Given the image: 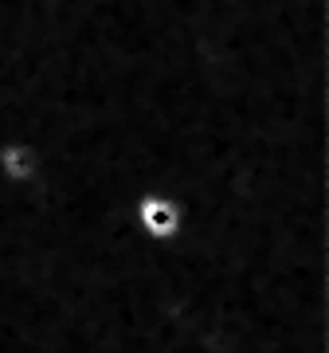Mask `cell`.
I'll return each instance as SVG.
<instances>
[{
    "mask_svg": "<svg viewBox=\"0 0 329 353\" xmlns=\"http://www.w3.org/2000/svg\"><path fill=\"white\" fill-rule=\"evenodd\" d=\"M134 220H138V232L153 243H173L180 240V232L189 228V216L169 192H138L134 201Z\"/></svg>",
    "mask_w": 329,
    "mask_h": 353,
    "instance_id": "1",
    "label": "cell"
},
{
    "mask_svg": "<svg viewBox=\"0 0 329 353\" xmlns=\"http://www.w3.org/2000/svg\"><path fill=\"white\" fill-rule=\"evenodd\" d=\"M0 176L8 185H36L43 176V153L32 138H4L0 141Z\"/></svg>",
    "mask_w": 329,
    "mask_h": 353,
    "instance_id": "2",
    "label": "cell"
}]
</instances>
